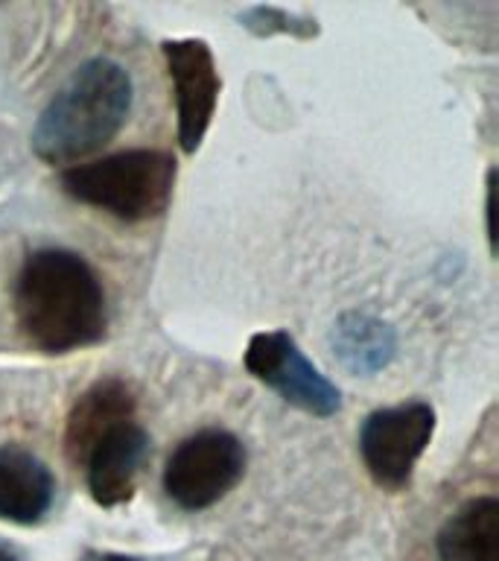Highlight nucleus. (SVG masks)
Segmentation results:
<instances>
[{
	"label": "nucleus",
	"instance_id": "obj_1",
	"mask_svg": "<svg viewBox=\"0 0 499 561\" xmlns=\"http://www.w3.org/2000/svg\"><path fill=\"white\" fill-rule=\"evenodd\" d=\"M18 328L44 354H70L105 336V289L82 254L38 249L24 261L15 284Z\"/></svg>",
	"mask_w": 499,
	"mask_h": 561
},
{
	"label": "nucleus",
	"instance_id": "obj_2",
	"mask_svg": "<svg viewBox=\"0 0 499 561\" xmlns=\"http://www.w3.org/2000/svg\"><path fill=\"white\" fill-rule=\"evenodd\" d=\"M131 77L112 59H91L61 85L33 126V152L50 167L94 156L131 112Z\"/></svg>",
	"mask_w": 499,
	"mask_h": 561
},
{
	"label": "nucleus",
	"instance_id": "obj_3",
	"mask_svg": "<svg viewBox=\"0 0 499 561\" xmlns=\"http://www.w3.org/2000/svg\"><path fill=\"white\" fill-rule=\"evenodd\" d=\"M175 173V158L164 149H123L65 167L59 182L73 202L105 210L120 222H147L170 208Z\"/></svg>",
	"mask_w": 499,
	"mask_h": 561
},
{
	"label": "nucleus",
	"instance_id": "obj_4",
	"mask_svg": "<svg viewBox=\"0 0 499 561\" xmlns=\"http://www.w3.org/2000/svg\"><path fill=\"white\" fill-rule=\"evenodd\" d=\"M243 442L228 430L208 427L193 433L175 447L164 465V494L184 512H205L228 497L243 480Z\"/></svg>",
	"mask_w": 499,
	"mask_h": 561
},
{
	"label": "nucleus",
	"instance_id": "obj_5",
	"mask_svg": "<svg viewBox=\"0 0 499 561\" xmlns=\"http://www.w3.org/2000/svg\"><path fill=\"white\" fill-rule=\"evenodd\" d=\"M436 433V410L423 401L374 410L359 430V454L371 480L385 491H403L411 482L420 456Z\"/></svg>",
	"mask_w": 499,
	"mask_h": 561
},
{
	"label": "nucleus",
	"instance_id": "obj_6",
	"mask_svg": "<svg viewBox=\"0 0 499 561\" xmlns=\"http://www.w3.org/2000/svg\"><path fill=\"white\" fill-rule=\"evenodd\" d=\"M248 375L289 401L298 410L327 419L341 410V392L304 357L292 333L263 331L248 340L243 357Z\"/></svg>",
	"mask_w": 499,
	"mask_h": 561
},
{
	"label": "nucleus",
	"instance_id": "obj_7",
	"mask_svg": "<svg viewBox=\"0 0 499 561\" xmlns=\"http://www.w3.org/2000/svg\"><path fill=\"white\" fill-rule=\"evenodd\" d=\"M161 50H164L166 73L173 79L178 144L187 156H193L217 114L222 79L213 53L201 38H175L161 44Z\"/></svg>",
	"mask_w": 499,
	"mask_h": 561
},
{
	"label": "nucleus",
	"instance_id": "obj_8",
	"mask_svg": "<svg viewBox=\"0 0 499 561\" xmlns=\"http://www.w3.org/2000/svg\"><path fill=\"white\" fill-rule=\"evenodd\" d=\"M149 433L138 421H120L105 433L85 459L88 491L96 506L114 508L129 503L138 489L140 468L147 462Z\"/></svg>",
	"mask_w": 499,
	"mask_h": 561
},
{
	"label": "nucleus",
	"instance_id": "obj_9",
	"mask_svg": "<svg viewBox=\"0 0 499 561\" xmlns=\"http://www.w3.org/2000/svg\"><path fill=\"white\" fill-rule=\"evenodd\" d=\"M138 398L131 392L129 383H123L117 377L100 380L88 389L68 415L65 424V454L70 465L82 468L91 454V447L120 421L135 419Z\"/></svg>",
	"mask_w": 499,
	"mask_h": 561
},
{
	"label": "nucleus",
	"instance_id": "obj_10",
	"mask_svg": "<svg viewBox=\"0 0 499 561\" xmlns=\"http://www.w3.org/2000/svg\"><path fill=\"white\" fill-rule=\"evenodd\" d=\"M53 471L24 447L0 450V520L18 526L38 524L53 506Z\"/></svg>",
	"mask_w": 499,
	"mask_h": 561
},
{
	"label": "nucleus",
	"instance_id": "obj_11",
	"mask_svg": "<svg viewBox=\"0 0 499 561\" xmlns=\"http://www.w3.org/2000/svg\"><path fill=\"white\" fill-rule=\"evenodd\" d=\"M441 561H499V503L494 494L471 497L438 533Z\"/></svg>",
	"mask_w": 499,
	"mask_h": 561
},
{
	"label": "nucleus",
	"instance_id": "obj_12",
	"mask_svg": "<svg viewBox=\"0 0 499 561\" xmlns=\"http://www.w3.org/2000/svg\"><path fill=\"white\" fill-rule=\"evenodd\" d=\"M394 333L371 316H341L333 333V348L353 375H374L392 359Z\"/></svg>",
	"mask_w": 499,
	"mask_h": 561
},
{
	"label": "nucleus",
	"instance_id": "obj_13",
	"mask_svg": "<svg viewBox=\"0 0 499 561\" xmlns=\"http://www.w3.org/2000/svg\"><path fill=\"white\" fill-rule=\"evenodd\" d=\"M0 561H18V552L12 543L0 541Z\"/></svg>",
	"mask_w": 499,
	"mask_h": 561
},
{
	"label": "nucleus",
	"instance_id": "obj_14",
	"mask_svg": "<svg viewBox=\"0 0 499 561\" xmlns=\"http://www.w3.org/2000/svg\"><path fill=\"white\" fill-rule=\"evenodd\" d=\"M100 561H140V559H131V556H103Z\"/></svg>",
	"mask_w": 499,
	"mask_h": 561
}]
</instances>
